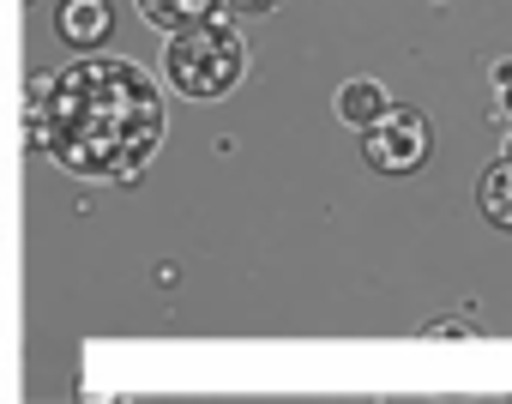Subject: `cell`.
Masks as SVG:
<instances>
[{
    "instance_id": "3",
    "label": "cell",
    "mask_w": 512,
    "mask_h": 404,
    "mask_svg": "<svg viewBox=\"0 0 512 404\" xmlns=\"http://www.w3.org/2000/svg\"><path fill=\"white\" fill-rule=\"evenodd\" d=\"M428 151H434V127L410 103H392L374 127H362V157L374 175H416L428 163Z\"/></svg>"
},
{
    "instance_id": "10",
    "label": "cell",
    "mask_w": 512,
    "mask_h": 404,
    "mask_svg": "<svg viewBox=\"0 0 512 404\" xmlns=\"http://www.w3.org/2000/svg\"><path fill=\"white\" fill-rule=\"evenodd\" d=\"M506 157H512V133H506Z\"/></svg>"
},
{
    "instance_id": "4",
    "label": "cell",
    "mask_w": 512,
    "mask_h": 404,
    "mask_svg": "<svg viewBox=\"0 0 512 404\" xmlns=\"http://www.w3.org/2000/svg\"><path fill=\"white\" fill-rule=\"evenodd\" d=\"M115 31V7L109 0H55V37L79 55H97Z\"/></svg>"
},
{
    "instance_id": "8",
    "label": "cell",
    "mask_w": 512,
    "mask_h": 404,
    "mask_svg": "<svg viewBox=\"0 0 512 404\" xmlns=\"http://www.w3.org/2000/svg\"><path fill=\"white\" fill-rule=\"evenodd\" d=\"M284 0H235V13H278Z\"/></svg>"
},
{
    "instance_id": "2",
    "label": "cell",
    "mask_w": 512,
    "mask_h": 404,
    "mask_svg": "<svg viewBox=\"0 0 512 404\" xmlns=\"http://www.w3.org/2000/svg\"><path fill=\"white\" fill-rule=\"evenodd\" d=\"M241 73H247V37H241V25H235L223 7H217L211 19H199V25L169 31L163 79H169L175 97H187V103H217V97H229V91L241 85Z\"/></svg>"
},
{
    "instance_id": "1",
    "label": "cell",
    "mask_w": 512,
    "mask_h": 404,
    "mask_svg": "<svg viewBox=\"0 0 512 404\" xmlns=\"http://www.w3.org/2000/svg\"><path fill=\"white\" fill-rule=\"evenodd\" d=\"M157 79L121 55H79L37 91V151L79 181H133L163 145Z\"/></svg>"
},
{
    "instance_id": "6",
    "label": "cell",
    "mask_w": 512,
    "mask_h": 404,
    "mask_svg": "<svg viewBox=\"0 0 512 404\" xmlns=\"http://www.w3.org/2000/svg\"><path fill=\"white\" fill-rule=\"evenodd\" d=\"M476 206H482V218H488L494 230L512 236V157H506V151L476 175Z\"/></svg>"
},
{
    "instance_id": "7",
    "label": "cell",
    "mask_w": 512,
    "mask_h": 404,
    "mask_svg": "<svg viewBox=\"0 0 512 404\" xmlns=\"http://www.w3.org/2000/svg\"><path fill=\"white\" fill-rule=\"evenodd\" d=\"M133 7H139V19H145L151 31H181V25L211 19L223 0H133Z\"/></svg>"
},
{
    "instance_id": "5",
    "label": "cell",
    "mask_w": 512,
    "mask_h": 404,
    "mask_svg": "<svg viewBox=\"0 0 512 404\" xmlns=\"http://www.w3.org/2000/svg\"><path fill=\"white\" fill-rule=\"evenodd\" d=\"M332 109H338V121H344V127H356V133H362V127H374V121L392 109V97H386V85H380V79H344V85H338V97H332Z\"/></svg>"
},
{
    "instance_id": "9",
    "label": "cell",
    "mask_w": 512,
    "mask_h": 404,
    "mask_svg": "<svg viewBox=\"0 0 512 404\" xmlns=\"http://www.w3.org/2000/svg\"><path fill=\"white\" fill-rule=\"evenodd\" d=\"M494 103H500V115H506V121H512V73H506V79H500V97H494Z\"/></svg>"
}]
</instances>
